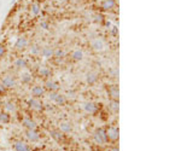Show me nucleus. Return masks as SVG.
Wrapping results in <instances>:
<instances>
[{
    "mask_svg": "<svg viewBox=\"0 0 181 151\" xmlns=\"http://www.w3.org/2000/svg\"><path fill=\"white\" fill-rule=\"evenodd\" d=\"M93 140L97 145H105L109 141L108 136H106V131L104 128H98L93 133Z\"/></svg>",
    "mask_w": 181,
    "mask_h": 151,
    "instance_id": "obj_1",
    "label": "nucleus"
},
{
    "mask_svg": "<svg viewBox=\"0 0 181 151\" xmlns=\"http://www.w3.org/2000/svg\"><path fill=\"white\" fill-rule=\"evenodd\" d=\"M84 110L89 115H95V114L99 113V106L93 102H87L84 104Z\"/></svg>",
    "mask_w": 181,
    "mask_h": 151,
    "instance_id": "obj_2",
    "label": "nucleus"
},
{
    "mask_svg": "<svg viewBox=\"0 0 181 151\" xmlns=\"http://www.w3.org/2000/svg\"><path fill=\"white\" fill-rule=\"evenodd\" d=\"M106 131V136H108V139L111 140V141H116L118 140V137H120V131L117 127H109L108 129H105Z\"/></svg>",
    "mask_w": 181,
    "mask_h": 151,
    "instance_id": "obj_3",
    "label": "nucleus"
},
{
    "mask_svg": "<svg viewBox=\"0 0 181 151\" xmlns=\"http://www.w3.org/2000/svg\"><path fill=\"white\" fill-rule=\"evenodd\" d=\"M28 105H29V108L31 109V110H35V111H41L44 109V105H42V103H41L38 98H30L29 100H28Z\"/></svg>",
    "mask_w": 181,
    "mask_h": 151,
    "instance_id": "obj_4",
    "label": "nucleus"
},
{
    "mask_svg": "<svg viewBox=\"0 0 181 151\" xmlns=\"http://www.w3.org/2000/svg\"><path fill=\"white\" fill-rule=\"evenodd\" d=\"M1 84L5 86V88H13L16 86V80L12 75H5L1 79Z\"/></svg>",
    "mask_w": 181,
    "mask_h": 151,
    "instance_id": "obj_5",
    "label": "nucleus"
},
{
    "mask_svg": "<svg viewBox=\"0 0 181 151\" xmlns=\"http://www.w3.org/2000/svg\"><path fill=\"white\" fill-rule=\"evenodd\" d=\"M90 47L94 50V51H103L104 47H105V44H104V40L103 39H99V38H95L90 41Z\"/></svg>",
    "mask_w": 181,
    "mask_h": 151,
    "instance_id": "obj_6",
    "label": "nucleus"
},
{
    "mask_svg": "<svg viewBox=\"0 0 181 151\" xmlns=\"http://www.w3.org/2000/svg\"><path fill=\"white\" fill-rule=\"evenodd\" d=\"M116 5H117L116 0H103L100 4V7L104 11H111L116 7Z\"/></svg>",
    "mask_w": 181,
    "mask_h": 151,
    "instance_id": "obj_7",
    "label": "nucleus"
},
{
    "mask_svg": "<svg viewBox=\"0 0 181 151\" xmlns=\"http://www.w3.org/2000/svg\"><path fill=\"white\" fill-rule=\"evenodd\" d=\"M29 45V41H28V39L26 36H19L17 40H16L15 42V47L17 50H24V49H27Z\"/></svg>",
    "mask_w": 181,
    "mask_h": 151,
    "instance_id": "obj_8",
    "label": "nucleus"
},
{
    "mask_svg": "<svg viewBox=\"0 0 181 151\" xmlns=\"http://www.w3.org/2000/svg\"><path fill=\"white\" fill-rule=\"evenodd\" d=\"M26 137L28 138V140H30L31 143H36L40 140V133L36 129H28L26 132Z\"/></svg>",
    "mask_w": 181,
    "mask_h": 151,
    "instance_id": "obj_9",
    "label": "nucleus"
},
{
    "mask_svg": "<svg viewBox=\"0 0 181 151\" xmlns=\"http://www.w3.org/2000/svg\"><path fill=\"white\" fill-rule=\"evenodd\" d=\"M30 93H31V96L34 97V98H40L41 96H44V93H45V87L42 86H33L31 87V90H30Z\"/></svg>",
    "mask_w": 181,
    "mask_h": 151,
    "instance_id": "obj_10",
    "label": "nucleus"
},
{
    "mask_svg": "<svg viewBox=\"0 0 181 151\" xmlns=\"http://www.w3.org/2000/svg\"><path fill=\"white\" fill-rule=\"evenodd\" d=\"M108 93L111 99H115V100H118L120 98V91H118V86L117 85H112L109 87L108 90Z\"/></svg>",
    "mask_w": 181,
    "mask_h": 151,
    "instance_id": "obj_11",
    "label": "nucleus"
},
{
    "mask_svg": "<svg viewBox=\"0 0 181 151\" xmlns=\"http://www.w3.org/2000/svg\"><path fill=\"white\" fill-rule=\"evenodd\" d=\"M22 125L27 129H36V122L34 120H31L30 117H24L22 120Z\"/></svg>",
    "mask_w": 181,
    "mask_h": 151,
    "instance_id": "obj_12",
    "label": "nucleus"
},
{
    "mask_svg": "<svg viewBox=\"0 0 181 151\" xmlns=\"http://www.w3.org/2000/svg\"><path fill=\"white\" fill-rule=\"evenodd\" d=\"M45 90H48L50 92H57L59 90V85L53 80H47L45 84Z\"/></svg>",
    "mask_w": 181,
    "mask_h": 151,
    "instance_id": "obj_13",
    "label": "nucleus"
},
{
    "mask_svg": "<svg viewBox=\"0 0 181 151\" xmlns=\"http://www.w3.org/2000/svg\"><path fill=\"white\" fill-rule=\"evenodd\" d=\"M38 73H39V75L41 77H50L52 75L51 69L48 67H46V65H40L39 69H38Z\"/></svg>",
    "mask_w": 181,
    "mask_h": 151,
    "instance_id": "obj_14",
    "label": "nucleus"
},
{
    "mask_svg": "<svg viewBox=\"0 0 181 151\" xmlns=\"http://www.w3.org/2000/svg\"><path fill=\"white\" fill-rule=\"evenodd\" d=\"M13 149H15V151H30V148L26 143H23L21 140L13 143Z\"/></svg>",
    "mask_w": 181,
    "mask_h": 151,
    "instance_id": "obj_15",
    "label": "nucleus"
},
{
    "mask_svg": "<svg viewBox=\"0 0 181 151\" xmlns=\"http://www.w3.org/2000/svg\"><path fill=\"white\" fill-rule=\"evenodd\" d=\"M53 52H54V50L52 49L51 46H45V47L41 49L40 54L42 56V57H45V58H51V57H53Z\"/></svg>",
    "mask_w": 181,
    "mask_h": 151,
    "instance_id": "obj_16",
    "label": "nucleus"
},
{
    "mask_svg": "<svg viewBox=\"0 0 181 151\" xmlns=\"http://www.w3.org/2000/svg\"><path fill=\"white\" fill-rule=\"evenodd\" d=\"M15 67L18 68V69H24V68L28 67V62L24 59L23 57H18L17 59L15 61Z\"/></svg>",
    "mask_w": 181,
    "mask_h": 151,
    "instance_id": "obj_17",
    "label": "nucleus"
},
{
    "mask_svg": "<svg viewBox=\"0 0 181 151\" xmlns=\"http://www.w3.org/2000/svg\"><path fill=\"white\" fill-rule=\"evenodd\" d=\"M72 129V127L70 125V122H61L59 123V131L62 133H70Z\"/></svg>",
    "mask_w": 181,
    "mask_h": 151,
    "instance_id": "obj_18",
    "label": "nucleus"
},
{
    "mask_svg": "<svg viewBox=\"0 0 181 151\" xmlns=\"http://www.w3.org/2000/svg\"><path fill=\"white\" fill-rule=\"evenodd\" d=\"M98 79L99 77H98V75L95 73H88L87 76H86V81H87L88 85H94L98 81Z\"/></svg>",
    "mask_w": 181,
    "mask_h": 151,
    "instance_id": "obj_19",
    "label": "nucleus"
},
{
    "mask_svg": "<svg viewBox=\"0 0 181 151\" xmlns=\"http://www.w3.org/2000/svg\"><path fill=\"white\" fill-rule=\"evenodd\" d=\"M50 134H51V137H52L54 140H57V141H61V140H63V138H64V136L62 134L61 131L51 129V131H50Z\"/></svg>",
    "mask_w": 181,
    "mask_h": 151,
    "instance_id": "obj_20",
    "label": "nucleus"
},
{
    "mask_svg": "<svg viewBox=\"0 0 181 151\" xmlns=\"http://www.w3.org/2000/svg\"><path fill=\"white\" fill-rule=\"evenodd\" d=\"M71 58L74 61H82L84 59V52H82L81 50H75V51H72L71 53Z\"/></svg>",
    "mask_w": 181,
    "mask_h": 151,
    "instance_id": "obj_21",
    "label": "nucleus"
},
{
    "mask_svg": "<svg viewBox=\"0 0 181 151\" xmlns=\"http://www.w3.org/2000/svg\"><path fill=\"white\" fill-rule=\"evenodd\" d=\"M109 108L112 113H117L118 109H120V104H118V100H115V99H111L109 102Z\"/></svg>",
    "mask_w": 181,
    "mask_h": 151,
    "instance_id": "obj_22",
    "label": "nucleus"
},
{
    "mask_svg": "<svg viewBox=\"0 0 181 151\" xmlns=\"http://www.w3.org/2000/svg\"><path fill=\"white\" fill-rule=\"evenodd\" d=\"M33 80V76L29 74V73H23L21 75V81L22 84H30Z\"/></svg>",
    "mask_w": 181,
    "mask_h": 151,
    "instance_id": "obj_23",
    "label": "nucleus"
},
{
    "mask_svg": "<svg viewBox=\"0 0 181 151\" xmlns=\"http://www.w3.org/2000/svg\"><path fill=\"white\" fill-rule=\"evenodd\" d=\"M65 102H67L65 97L63 96V94L58 93V94H57V97H56V99H54V102H53V103H56L57 105H64V104H65Z\"/></svg>",
    "mask_w": 181,
    "mask_h": 151,
    "instance_id": "obj_24",
    "label": "nucleus"
},
{
    "mask_svg": "<svg viewBox=\"0 0 181 151\" xmlns=\"http://www.w3.org/2000/svg\"><path fill=\"white\" fill-rule=\"evenodd\" d=\"M10 115L9 113H0V123H9L10 122Z\"/></svg>",
    "mask_w": 181,
    "mask_h": 151,
    "instance_id": "obj_25",
    "label": "nucleus"
},
{
    "mask_svg": "<svg viewBox=\"0 0 181 151\" xmlns=\"http://www.w3.org/2000/svg\"><path fill=\"white\" fill-rule=\"evenodd\" d=\"M40 52H41V47L39 45H31L30 46V53L31 54L36 56V54H40Z\"/></svg>",
    "mask_w": 181,
    "mask_h": 151,
    "instance_id": "obj_26",
    "label": "nucleus"
},
{
    "mask_svg": "<svg viewBox=\"0 0 181 151\" xmlns=\"http://www.w3.org/2000/svg\"><path fill=\"white\" fill-rule=\"evenodd\" d=\"M5 110L6 111H9V113H13V111H16V105H15V103H6L5 104Z\"/></svg>",
    "mask_w": 181,
    "mask_h": 151,
    "instance_id": "obj_27",
    "label": "nucleus"
},
{
    "mask_svg": "<svg viewBox=\"0 0 181 151\" xmlns=\"http://www.w3.org/2000/svg\"><path fill=\"white\" fill-rule=\"evenodd\" d=\"M40 11H41V9H40V5L39 4H36V3L31 4V12H33V15L38 16L40 13Z\"/></svg>",
    "mask_w": 181,
    "mask_h": 151,
    "instance_id": "obj_28",
    "label": "nucleus"
},
{
    "mask_svg": "<svg viewBox=\"0 0 181 151\" xmlns=\"http://www.w3.org/2000/svg\"><path fill=\"white\" fill-rule=\"evenodd\" d=\"M64 51H62V50H56L54 52H53V57H57V58H63L64 57Z\"/></svg>",
    "mask_w": 181,
    "mask_h": 151,
    "instance_id": "obj_29",
    "label": "nucleus"
},
{
    "mask_svg": "<svg viewBox=\"0 0 181 151\" xmlns=\"http://www.w3.org/2000/svg\"><path fill=\"white\" fill-rule=\"evenodd\" d=\"M109 74H110L112 77H117V76H118V69H117V68H110V69H109Z\"/></svg>",
    "mask_w": 181,
    "mask_h": 151,
    "instance_id": "obj_30",
    "label": "nucleus"
},
{
    "mask_svg": "<svg viewBox=\"0 0 181 151\" xmlns=\"http://www.w3.org/2000/svg\"><path fill=\"white\" fill-rule=\"evenodd\" d=\"M94 21L97 22V23H104V17H103V15H95L94 16Z\"/></svg>",
    "mask_w": 181,
    "mask_h": 151,
    "instance_id": "obj_31",
    "label": "nucleus"
},
{
    "mask_svg": "<svg viewBox=\"0 0 181 151\" xmlns=\"http://www.w3.org/2000/svg\"><path fill=\"white\" fill-rule=\"evenodd\" d=\"M57 94H58V92H50V94H48V99H50L51 102H54Z\"/></svg>",
    "mask_w": 181,
    "mask_h": 151,
    "instance_id": "obj_32",
    "label": "nucleus"
},
{
    "mask_svg": "<svg viewBox=\"0 0 181 151\" xmlns=\"http://www.w3.org/2000/svg\"><path fill=\"white\" fill-rule=\"evenodd\" d=\"M111 35H112V36H117V35H118V28H117L116 26H113V27L111 28Z\"/></svg>",
    "mask_w": 181,
    "mask_h": 151,
    "instance_id": "obj_33",
    "label": "nucleus"
},
{
    "mask_svg": "<svg viewBox=\"0 0 181 151\" xmlns=\"http://www.w3.org/2000/svg\"><path fill=\"white\" fill-rule=\"evenodd\" d=\"M5 56V46L4 45H0V59Z\"/></svg>",
    "mask_w": 181,
    "mask_h": 151,
    "instance_id": "obj_34",
    "label": "nucleus"
},
{
    "mask_svg": "<svg viewBox=\"0 0 181 151\" xmlns=\"http://www.w3.org/2000/svg\"><path fill=\"white\" fill-rule=\"evenodd\" d=\"M40 26H41V28H44V29H48V27H50V26H48V22H45V21L41 22Z\"/></svg>",
    "mask_w": 181,
    "mask_h": 151,
    "instance_id": "obj_35",
    "label": "nucleus"
},
{
    "mask_svg": "<svg viewBox=\"0 0 181 151\" xmlns=\"http://www.w3.org/2000/svg\"><path fill=\"white\" fill-rule=\"evenodd\" d=\"M6 92V88H5V86L0 82V94H3V93H5Z\"/></svg>",
    "mask_w": 181,
    "mask_h": 151,
    "instance_id": "obj_36",
    "label": "nucleus"
},
{
    "mask_svg": "<svg viewBox=\"0 0 181 151\" xmlns=\"http://www.w3.org/2000/svg\"><path fill=\"white\" fill-rule=\"evenodd\" d=\"M110 151H120V150H118V148H117V146H115V148H112Z\"/></svg>",
    "mask_w": 181,
    "mask_h": 151,
    "instance_id": "obj_37",
    "label": "nucleus"
},
{
    "mask_svg": "<svg viewBox=\"0 0 181 151\" xmlns=\"http://www.w3.org/2000/svg\"><path fill=\"white\" fill-rule=\"evenodd\" d=\"M16 1H17V0H11V4H15Z\"/></svg>",
    "mask_w": 181,
    "mask_h": 151,
    "instance_id": "obj_38",
    "label": "nucleus"
}]
</instances>
